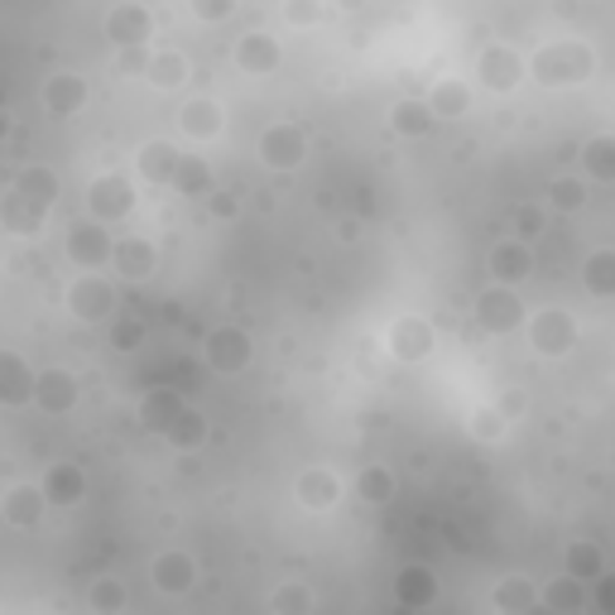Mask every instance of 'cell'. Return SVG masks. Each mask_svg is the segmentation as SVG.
Returning a JSON list of instances; mask_svg holds the SVG:
<instances>
[{"instance_id": "cell-35", "label": "cell", "mask_w": 615, "mask_h": 615, "mask_svg": "<svg viewBox=\"0 0 615 615\" xmlns=\"http://www.w3.org/2000/svg\"><path fill=\"white\" fill-rule=\"evenodd\" d=\"M567 567H573L577 577H596L602 573V553H596L592 544H577L573 553H567Z\"/></svg>"}, {"instance_id": "cell-30", "label": "cell", "mask_w": 615, "mask_h": 615, "mask_svg": "<svg viewBox=\"0 0 615 615\" xmlns=\"http://www.w3.org/2000/svg\"><path fill=\"white\" fill-rule=\"evenodd\" d=\"M582 164H587V173H592V179L615 183V140H611V135L592 140V144H587V154H582Z\"/></svg>"}, {"instance_id": "cell-18", "label": "cell", "mask_w": 615, "mask_h": 615, "mask_svg": "<svg viewBox=\"0 0 615 615\" xmlns=\"http://www.w3.org/2000/svg\"><path fill=\"white\" fill-rule=\"evenodd\" d=\"M179 125H183L188 140H212V135H222V107L208 101V97H198V101H188V107H183Z\"/></svg>"}, {"instance_id": "cell-23", "label": "cell", "mask_w": 615, "mask_h": 615, "mask_svg": "<svg viewBox=\"0 0 615 615\" xmlns=\"http://www.w3.org/2000/svg\"><path fill=\"white\" fill-rule=\"evenodd\" d=\"M582 284H587V294H596V299H615V251L587 255V265H582Z\"/></svg>"}, {"instance_id": "cell-34", "label": "cell", "mask_w": 615, "mask_h": 615, "mask_svg": "<svg viewBox=\"0 0 615 615\" xmlns=\"http://www.w3.org/2000/svg\"><path fill=\"white\" fill-rule=\"evenodd\" d=\"M356 491H361V501H371V505H380L390 495V476L380 472V466H365V472L356 476Z\"/></svg>"}, {"instance_id": "cell-24", "label": "cell", "mask_w": 615, "mask_h": 615, "mask_svg": "<svg viewBox=\"0 0 615 615\" xmlns=\"http://www.w3.org/2000/svg\"><path fill=\"white\" fill-rule=\"evenodd\" d=\"M491 270H495V284H520L524 274H530V251H524V245H515V241L495 245Z\"/></svg>"}, {"instance_id": "cell-13", "label": "cell", "mask_w": 615, "mask_h": 615, "mask_svg": "<svg viewBox=\"0 0 615 615\" xmlns=\"http://www.w3.org/2000/svg\"><path fill=\"white\" fill-rule=\"evenodd\" d=\"M39 97H43V111L49 115H78L87 107V82L78 72H53Z\"/></svg>"}, {"instance_id": "cell-12", "label": "cell", "mask_w": 615, "mask_h": 615, "mask_svg": "<svg viewBox=\"0 0 615 615\" xmlns=\"http://www.w3.org/2000/svg\"><path fill=\"white\" fill-rule=\"evenodd\" d=\"M34 380H39V371H29L20 351H6V356H0V404H10V409L34 404Z\"/></svg>"}, {"instance_id": "cell-4", "label": "cell", "mask_w": 615, "mask_h": 615, "mask_svg": "<svg viewBox=\"0 0 615 615\" xmlns=\"http://www.w3.org/2000/svg\"><path fill=\"white\" fill-rule=\"evenodd\" d=\"M68 308L82 322H101L115 308V289L107 284V274H101V270H82L78 280H72V289H68Z\"/></svg>"}, {"instance_id": "cell-19", "label": "cell", "mask_w": 615, "mask_h": 615, "mask_svg": "<svg viewBox=\"0 0 615 615\" xmlns=\"http://www.w3.org/2000/svg\"><path fill=\"white\" fill-rule=\"evenodd\" d=\"M179 164H183V154L173 150V144H164V140H154V144H144V150H140V173L150 183H173Z\"/></svg>"}, {"instance_id": "cell-7", "label": "cell", "mask_w": 615, "mask_h": 615, "mask_svg": "<svg viewBox=\"0 0 615 615\" xmlns=\"http://www.w3.org/2000/svg\"><path fill=\"white\" fill-rule=\"evenodd\" d=\"M476 317H481V327H486V332H515L524 322V303H520V294L510 284H495V289H486V294L476 299Z\"/></svg>"}, {"instance_id": "cell-22", "label": "cell", "mask_w": 615, "mask_h": 615, "mask_svg": "<svg viewBox=\"0 0 615 615\" xmlns=\"http://www.w3.org/2000/svg\"><path fill=\"white\" fill-rule=\"evenodd\" d=\"M193 558H188V553H159L154 558V582L164 592H183V587H193Z\"/></svg>"}, {"instance_id": "cell-6", "label": "cell", "mask_w": 615, "mask_h": 615, "mask_svg": "<svg viewBox=\"0 0 615 615\" xmlns=\"http://www.w3.org/2000/svg\"><path fill=\"white\" fill-rule=\"evenodd\" d=\"M303 154H308V135L294 121H280L260 135V159H265L270 169H299Z\"/></svg>"}, {"instance_id": "cell-17", "label": "cell", "mask_w": 615, "mask_h": 615, "mask_svg": "<svg viewBox=\"0 0 615 615\" xmlns=\"http://www.w3.org/2000/svg\"><path fill=\"white\" fill-rule=\"evenodd\" d=\"M43 486H10L6 501H0V520L14 524V530H29V524H39V510H43Z\"/></svg>"}, {"instance_id": "cell-38", "label": "cell", "mask_w": 615, "mask_h": 615, "mask_svg": "<svg viewBox=\"0 0 615 615\" xmlns=\"http://www.w3.org/2000/svg\"><path fill=\"white\" fill-rule=\"evenodd\" d=\"M92 606H97V611H111V606L121 611V606H125V592H121V587H111V582H101V587L92 592Z\"/></svg>"}, {"instance_id": "cell-11", "label": "cell", "mask_w": 615, "mask_h": 615, "mask_svg": "<svg viewBox=\"0 0 615 615\" xmlns=\"http://www.w3.org/2000/svg\"><path fill=\"white\" fill-rule=\"evenodd\" d=\"M34 404L43 414H68V409H78V380H72L63 365H49V371H39L34 380Z\"/></svg>"}, {"instance_id": "cell-5", "label": "cell", "mask_w": 615, "mask_h": 615, "mask_svg": "<svg viewBox=\"0 0 615 615\" xmlns=\"http://www.w3.org/2000/svg\"><path fill=\"white\" fill-rule=\"evenodd\" d=\"M87 208H92L97 222H121V216H130V208H135V188H130V179H121V173H101V179L92 183V193H87Z\"/></svg>"}, {"instance_id": "cell-2", "label": "cell", "mask_w": 615, "mask_h": 615, "mask_svg": "<svg viewBox=\"0 0 615 615\" xmlns=\"http://www.w3.org/2000/svg\"><path fill=\"white\" fill-rule=\"evenodd\" d=\"M68 260L78 270H107L111 260H115V236L107 231V222H82V226H72L68 231Z\"/></svg>"}, {"instance_id": "cell-28", "label": "cell", "mask_w": 615, "mask_h": 615, "mask_svg": "<svg viewBox=\"0 0 615 615\" xmlns=\"http://www.w3.org/2000/svg\"><path fill=\"white\" fill-rule=\"evenodd\" d=\"M173 188H179V193H212V169L202 164L198 154H183L179 173H173Z\"/></svg>"}, {"instance_id": "cell-14", "label": "cell", "mask_w": 615, "mask_h": 615, "mask_svg": "<svg viewBox=\"0 0 615 615\" xmlns=\"http://www.w3.org/2000/svg\"><path fill=\"white\" fill-rule=\"evenodd\" d=\"M390 351L400 361H423L433 351V327L423 317H400L390 327Z\"/></svg>"}, {"instance_id": "cell-41", "label": "cell", "mask_w": 615, "mask_h": 615, "mask_svg": "<svg viewBox=\"0 0 615 615\" xmlns=\"http://www.w3.org/2000/svg\"><path fill=\"white\" fill-rule=\"evenodd\" d=\"M596 602H602V611H615V582H606V587H602V596H596Z\"/></svg>"}, {"instance_id": "cell-16", "label": "cell", "mask_w": 615, "mask_h": 615, "mask_svg": "<svg viewBox=\"0 0 615 615\" xmlns=\"http://www.w3.org/2000/svg\"><path fill=\"white\" fill-rule=\"evenodd\" d=\"M231 58H236L241 72H251V78H265V72L280 68V43H274L270 34H245Z\"/></svg>"}, {"instance_id": "cell-25", "label": "cell", "mask_w": 615, "mask_h": 615, "mask_svg": "<svg viewBox=\"0 0 615 615\" xmlns=\"http://www.w3.org/2000/svg\"><path fill=\"white\" fill-rule=\"evenodd\" d=\"M390 125L400 130V135H429V125H433V107L429 101H400V107H394V115H390Z\"/></svg>"}, {"instance_id": "cell-3", "label": "cell", "mask_w": 615, "mask_h": 615, "mask_svg": "<svg viewBox=\"0 0 615 615\" xmlns=\"http://www.w3.org/2000/svg\"><path fill=\"white\" fill-rule=\"evenodd\" d=\"M530 342L534 351H544V356H567V351L577 346V322L567 308H538L530 317Z\"/></svg>"}, {"instance_id": "cell-10", "label": "cell", "mask_w": 615, "mask_h": 615, "mask_svg": "<svg viewBox=\"0 0 615 615\" xmlns=\"http://www.w3.org/2000/svg\"><path fill=\"white\" fill-rule=\"evenodd\" d=\"M107 34L115 43H125V49H144L154 34V20H150V10L135 6V0H121L111 14H107Z\"/></svg>"}, {"instance_id": "cell-8", "label": "cell", "mask_w": 615, "mask_h": 615, "mask_svg": "<svg viewBox=\"0 0 615 615\" xmlns=\"http://www.w3.org/2000/svg\"><path fill=\"white\" fill-rule=\"evenodd\" d=\"M255 356V346H251V336H245L241 327H216L208 336V361H212V371H222V375H241L245 365H251Z\"/></svg>"}, {"instance_id": "cell-26", "label": "cell", "mask_w": 615, "mask_h": 615, "mask_svg": "<svg viewBox=\"0 0 615 615\" xmlns=\"http://www.w3.org/2000/svg\"><path fill=\"white\" fill-rule=\"evenodd\" d=\"M115 274H130V280H140V274H150L154 265V251L144 241H115Z\"/></svg>"}, {"instance_id": "cell-31", "label": "cell", "mask_w": 615, "mask_h": 615, "mask_svg": "<svg viewBox=\"0 0 615 615\" xmlns=\"http://www.w3.org/2000/svg\"><path fill=\"white\" fill-rule=\"evenodd\" d=\"M179 414H183L179 394H154V400H144V429L169 433V429H173V419H179Z\"/></svg>"}, {"instance_id": "cell-20", "label": "cell", "mask_w": 615, "mask_h": 615, "mask_svg": "<svg viewBox=\"0 0 615 615\" xmlns=\"http://www.w3.org/2000/svg\"><path fill=\"white\" fill-rule=\"evenodd\" d=\"M14 198H24V202H34V208L49 212L53 198H58V173L53 169H24L20 179H14Z\"/></svg>"}, {"instance_id": "cell-21", "label": "cell", "mask_w": 615, "mask_h": 615, "mask_svg": "<svg viewBox=\"0 0 615 615\" xmlns=\"http://www.w3.org/2000/svg\"><path fill=\"white\" fill-rule=\"evenodd\" d=\"M336 495H342V481H336L332 472H322V466H313L308 476H299V501L303 505L327 510V505H336Z\"/></svg>"}, {"instance_id": "cell-15", "label": "cell", "mask_w": 615, "mask_h": 615, "mask_svg": "<svg viewBox=\"0 0 615 615\" xmlns=\"http://www.w3.org/2000/svg\"><path fill=\"white\" fill-rule=\"evenodd\" d=\"M39 486H43V495H49V505H78L87 495V476L72 462H53L49 472L39 476Z\"/></svg>"}, {"instance_id": "cell-40", "label": "cell", "mask_w": 615, "mask_h": 615, "mask_svg": "<svg viewBox=\"0 0 615 615\" xmlns=\"http://www.w3.org/2000/svg\"><path fill=\"white\" fill-rule=\"evenodd\" d=\"M284 606H313V596H308V592H284V596H274V611H284Z\"/></svg>"}, {"instance_id": "cell-1", "label": "cell", "mask_w": 615, "mask_h": 615, "mask_svg": "<svg viewBox=\"0 0 615 615\" xmlns=\"http://www.w3.org/2000/svg\"><path fill=\"white\" fill-rule=\"evenodd\" d=\"M592 68H596V58L587 43H577V39H558V43H544V49L534 53V63L530 72L544 87H573V82H587L592 78Z\"/></svg>"}, {"instance_id": "cell-37", "label": "cell", "mask_w": 615, "mask_h": 615, "mask_svg": "<svg viewBox=\"0 0 615 615\" xmlns=\"http://www.w3.org/2000/svg\"><path fill=\"white\" fill-rule=\"evenodd\" d=\"M231 10H236V0H193V14H198V20H208V24L226 20Z\"/></svg>"}, {"instance_id": "cell-33", "label": "cell", "mask_w": 615, "mask_h": 615, "mask_svg": "<svg viewBox=\"0 0 615 615\" xmlns=\"http://www.w3.org/2000/svg\"><path fill=\"white\" fill-rule=\"evenodd\" d=\"M202 437H208V419H202V414H188V409H183V414L173 419V429H169V443H173V447H198Z\"/></svg>"}, {"instance_id": "cell-36", "label": "cell", "mask_w": 615, "mask_h": 615, "mask_svg": "<svg viewBox=\"0 0 615 615\" xmlns=\"http://www.w3.org/2000/svg\"><path fill=\"white\" fill-rule=\"evenodd\" d=\"M553 208H563V212L582 208V183L577 179H558V183H553Z\"/></svg>"}, {"instance_id": "cell-29", "label": "cell", "mask_w": 615, "mask_h": 615, "mask_svg": "<svg viewBox=\"0 0 615 615\" xmlns=\"http://www.w3.org/2000/svg\"><path fill=\"white\" fill-rule=\"evenodd\" d=\"M433 596H437L433 577L419 573V567H404V573H400V602L404 606H433Z\"/></svg>"}, {"instance_id": "cell-27", "label": "cell", "mask_w": 615, "mask_h": 615, "mask_svg": "<svg viewBox=\"0 0 615 615\" xmlns=\"http://www.w3.org/2000/svg\"><path fill=\"white\" fill-rule=\"evenodd\" d=\"M144 78H150L154 87H179L188 78V63H183V53H150V68H144Z\"/></svg>"}, {"instance_id": "cell-39", "label": "cell", "mask_w": 615, "mask_h": 615, "mask_svg": "<svg viewBox=\"0 0 615 615\" xmlns=\"http://www.w3.org/2000/svg\"><path fill=\"white\" fill-rule=\"evenodd\" d=\"M289 20H294V24H313L317 20V0H289Z\"/></svg>"}, {"instance_id": "cell-9", "label": "cell", "mask_w": 615, "mask_h": 615, "mask_svg": "<svg viewBox=\"0 0 615 615\" xmlns=\"http://www.w3.org/2000/svg\"><path fill=\"white\" fill-rule=\"evenodd\" d=\"M476 78L491 87V92H515L520 78H524V58L510 49V43H495L476 58Z\"/></svg>"}, {"instance_id": "cell-32", "label": "cell", "mask_w": 615, "mask_h": 615, "mask_svg": "<svg viewBox=\"0 0 615 615\" xmlns=\"http://www.w3.org/2000/svg\"><path fill=\"white\" fill-rule=\"evenodd\" d=\"M429 107H433V115H462L466 107H472V97H466V87L462 82H437L433 87V101H429Z\"/></svg>"}]
</instances>
